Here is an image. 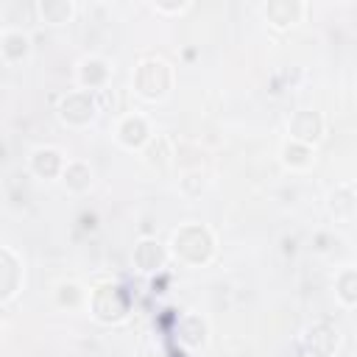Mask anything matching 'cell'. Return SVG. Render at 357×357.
<instances>
[{"mask_svg":"<svg viewBox=\"0 0 357 357\" xmlns=\"http://www.w3.org/2000/svg\"><path fill=\"white\" fill-rule=\"evenodd\" d=\"M109 81V64L98 56H86L78 61V84L89 92V89H103Z\"/></svg>","mask_w":357,"mask_h":357,"instance_id":"obj_11","label":"cell"},{"mask_svg":"<svg viewBox=\"0 0 357 357\" xmlns=\"http://www.w3.org/2000/svg\"><path fill=\"white\" fill-rule=\"evenodd\" d=\"M287 131H290V139L296 142H304V145H312L321 139L324 134V117L318 112H310V109H301L290 117L287 123Z\"/></svg>","mask_w":357,"mask_h":357,"instance_id":"obj_5","label":"cell"},{"mask_svg":"<svg viewBox=\"0 0 357 357\" xmlns=\"http://www.w3.org/2000/svg\"><path fill=\"white\" fill-rule=\"evenodd\" d=\"M337 329L332 326V324H312L310 329H307V335H304V346H307V351L312 354V357H332L335 354V349H337Z\"/></svg>","mask_w":357,"mask_h":357,"instance_id":"obj_7","label":"cell"},{"mask_svg":"<svg viewBox=\"0 0 357 357\" xmlns=\"http://www.w3.org/2000/svg\"><path fill=\"white\" fill-rule=\"evenodd\" d=\"M170 145H167V139L165 137H151V142L145 145V159H148V165H156V167H165L167 162H170Z\"/></svg>","mask_w":357,"mask_h":357,"instance_id":"obj_19","label":"cell"},{"mask_svg":"<svg viewBox=\"0 0 357 357\" xmlns=\"http://www.w3.org/2000/svg\"><path fill=\"white\" fill-rule=\"evenodd\" d=\"M153 8H156V11H184L187 3H156Z\"/></svg>","mask_w":357,"mask_h":357,"instance_id":"obj_22","label":"cell"},{"mask_svg":"<svg viewBox=\"0 0 357 357\" xmlns=\"http://www.w3.org/2000/svg\"><path fill=\"white\" fill-rule=\"evenodd\" d=\"M173 257L181 259L184 265H204L212 259L215 254V240H212V231L201 223H187V226H178L173 231Z\"/></svg>","mask_w":357,"mask_h":357,"instance_id":"obj_1","label":"cell"},{"mask_svg":"<svg viewBox=\"0 0 357 357\" xmlns=\"http://www.w3.org/2000/svg\"><path fill=\"white\" fill-rule=\"evenodd\" d=\"M167 262V251L159 245V240L153 237H142L137 245H134V265L137 271L142 273H159Z\"/></svg>","mask_w":357,"mask_h":357,"instance_id":"obj_8","label":"cell"},{"mask_svg":"<svg viewBox=\"0 0 357 357\" xmlns=\"http://www.w3.org/2000/svg\"><path fill=\"white\" fill-rule=\"evenodd\" d=\"M84 301V290L75 284V282H61L59 287H56V304L59 307H78Z\"/></svg>","mask_w":357,"mask_h":357,"instance_id":"obj_21","label":"cell"},{"mask_svg":"<svg viewBox=\"0 0 357 357\" xmlns=\"http://www.w3.org/2000/svg\"><path fill=\"white\" fill-rule=\"evenodd\" d=\"M354 206H357V195H354L351 187H337V190L332 192V212H335V215L349 218V215L354 212Z\"/></svg>","mask_w":357,"mask_h":357,"instance_id":"obj_20","label":"cell"},{"mask_svg":"<svg viewBox=\"0 0 357 357\" xmlns=\"http://www.w3.org/2000/svg\"><path fill=\"white\" fill-rule=\"evenodd\" d=\"M0 53L6 61H20L31 53V39L20 28H8L0 33Z\"/></svg>","mask_w":357,"mask_h":357,"instance_id":"obj_13","label":"cell"},{"mask_svg":"<svg viewBox=\"0 0 357 357\" xmlns=\"http://www.w3.org/2000/svg\"><path fill=\"white\" fill-rule=\"evenodd\" d=\"M61 181H64L67 190H73V192H84V190H89V184H92V167H89L86 162L73 159V162L64 165Z\"/></svg>","mask_w":357,"mask_h":357,"instance_id":"obj_15","label":"cell"},{"mask_svg":"<svg viewBox=\"0 0 357 357\" xmlns=\"http://www.w3.org/2000/svg\"><path fill=\"white\" fill-rule=\"evenodd\" d=\"M100 103L92 92L86 89H75V92H67L61 100H59V117L67 123V126H86L95 120Z\"/></svg>","mask_w":357,"mask_h":357,"instance_id":"obj_4","label":"cell"},{"mask_svg":"<svg viewBox=\"0 0 357 357\" xmlns=\"http://www.w3.org/2000/svg\"><path fill=\"white\" fill-rule=\"evenodd\" d=\"M262 11H265L268 22H273L276 28H287V25H296L301 20L304 6L298 0H271Z\"/></svg>","mask_w":357,"mask_h":357,"instance_id":"obj_12","label":"cell"},{"mask_svg":"<svg viewBox=\"0 0 357 357\" xmlns=\"http://www.w3.org/2000/svg\"><path fill=\"white\" fill-rule=\"evenodd\" d=\"M117 139L126 148H145L151 142V128L142 114H126L117 126Z\"/></svg>","mask_w":357,"mask_h":357,"instance_id":"obj_9","label":"cell"},{"mask_svg":"<svg viewBox=\"0 0 357 357\" xmlns=\"http://www.w3.org/2000/svg\"><path fill=\"white\" fill-rule=\"evenodd\" d=\"M75 6L70 0H39L36 3V14L42 22H50V25H61L73 17Z\"/></svg>","mask_w":357,"mask_h":357,"instance_id":"obj_16","label":"cell"},{"mask_svg":"<svg viewBox=\"0 0 357 357\" xmlns=\"http://www.w3.org/2000/svg\"><path fill=\"white\" fill-rule=\"evenodd\" d=\"M335 293H337V298H340L343 304L357 307V271H354V268H346V271L337 273V279H335Z\"/></svg>","mask_w":357,"mask_h":357,"instance_id":"obj_18","label":"cell"},{"mask_svg":"<svg viewBox=\"0 0 357 357\" xmlns=\"http://www.w3.org/2000/svg\"><path fill=\"white\" fill-rule=\"evenodd\" d=\"M282 162H284L287 167H296V170L310 167V165H312V145L287 139V142L282 145Z\"/></svg>","mask_w":357,"mask_h":357,"instance_id":"obj_17","label":"cell"},{"mask_svg":"<svg viewBox=\"0 0 357 357\" xmlns=\"http://www.w3.org/2000/svg\"><path fill=\"white\" fill-rule=\"evenodd\" d=\"M20 282H22V265L14 257V251L6 245L0 248V301L3 304H8L17 296Z\"/></svg>","mask_w":357,"mask_h":357,"instance_id":"obj_6","label":"cell"},{"mask_svg":"<svg viewBox=\"0 0 357 357\" xmlns=\"http://www.w3.org/2000/svg\"><path fill=\"white\" fill-rule=\"evenodd\" d=\"M176 335L184 346H204L206 343V324L201 315H184L176 324Z\"/></svg>","mask_w":357,"mask_h":357,"instance_id":"obj_14","label":"cell"},{"mask_svg":"<svg viewBox=\"0 0 357 357\" xmlns=\"http://www.w3.org/2000/svg\"><path fill=\"white\" fill-rule=\"evenodd\" d=\"M31 173L39 176V178H56L64 173V156L56 151V148H36L31 153Z\"/></svg>","mask_w":357,"mask_h":357,"instance_id":"obj_10","label":"cell"},{"mask_svg":"<svg viewBox=\"0 0 357 357\" xmlns=\"http://www.w3.org/2000/svg\"><path fill=\"white\" fill-rule=\"evenodd\" d=\"M170 84H173V70L165 59H145L134 70V89L148 100L165 98Z\"/></svg>","mask_w":357,"mask_h":357,"instance_id":"obj_2","label":"cell"},{"mask_svg":"<svg viewBox=\"0 0 357 357\" xmlns=\"http://www.w3.org/2000/svg\"><path fill=\"white\" fill-rule=\"evenodd\" d=\"M89 310L100 324H117L128 315V296L120 284L103 282L89 293Z\"/></svg>","mask_w":357,"mask_h":357,"instance_id":"obj_3","label":"cell"}]
</instances>
